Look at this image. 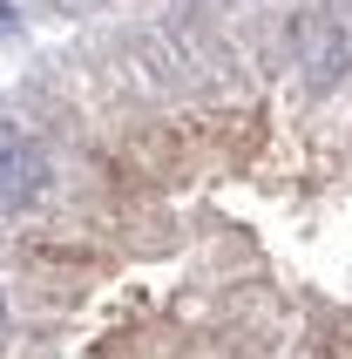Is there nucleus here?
I'll return each instance as SVG.
<instances>
[{
  "instance_id": "nucleus-1",
  "label": "nucleus",
  "mask_w": 352,
  "mask_h": 359,
  "mask_svg": "<svg viewBox=\"0 0 352 359\" xmlns=\"http://www.w3.org/2000/svg\"><path fill=\"white\" fill-rule=\"evenodd\" d=\"M34 190H41V149L20 136L14 122H0V217L20 210Z\"/></svg>"
},
{
  "instance_id": "nucleus-2",
  "label": "nucleus",
  "mask_w": 352,
  "mask_h": 359,
  "mask_svg": "<svg viewBox=\"0 0 352 359\" xmlns=\"http://www.w3.org/2000/svg\"><path fill=\"white\" fill-rule=\"evenodd\" d=\"M0 339H7V299H0Z\"/></svg>"
}]
</instances>
